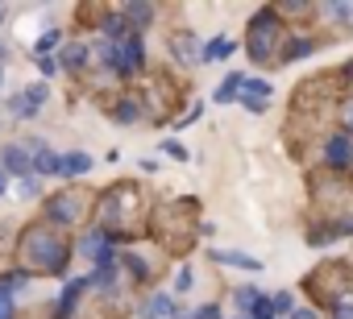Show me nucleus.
<instances>
[{
  "label": "nucleus",
  "instance_id": "nucleus-5",
  "mask_svg": "<svg viewBox=\"0 0 353 319\" xmlns=\"http://www.w3.org/2000/svg\"><path fill=\"white\" fill-rule=\"evenodd\" d=\"M303 294H307L316 307L336 311V307L349 302V294H353V261H345V257H328V261H320L316 270H307V278H303Z\"/></svg>",
  "mask_w": 353,
  "mask_h": 319
},
{
  "label": "nucleus",
  "instance_id": "nucleus-6",
  "mask_svg": "<svg viewBox=\"0 0 353 319\" xmlns=\"http://www.w3.org/2000/svg\"><path fill=\"white\" fill-rule=\"evenodd\" d=\"M287 38H291V25L266 5V9L254 13V21H250V30H245V50H250L254 63H262V67H279Z\"/></svg>",
  "mask_w": 353,
  "mask_h": 319
},
{
  "label": "nucleus",
  "instance_id": "nucleus-21",
  "mask_svg": "<svg viewBox=\"0 0 353 319\" xmlns=\"http://www.w3.org/2000/svg\"><path fill=\"white\" fill-rule=\"evenodd\" d=\"M312 50H316V42H312V38H287L279 67H287V63H295V58H303V54H312Z\"/></svg>",
  "mask_w": 353,
  "mask_h": 319
},
{
  "label": "nucleus",
  "instance_id": "nucleus-19",
  "mask_svg": "<svg viewBox=\"0 0 353 319\" xmlns=\"http://www.w3.org/2000/svg\"><path fill=\"white\" fill-rule=\"evenodd\" d=\"M83 63H88V50L79 46V42H71V46H63L59 50V71H83Z\"/></svg>",
  "mask_w": 353,
  "mask_h": 319
},
{
  "label": "nucleus",
  "instance_id": "nucleus-39",
  "mask_svg": "<svg viewBox=\"0 0 353 319\" xmlns=\"http://www.w3.org/2000/svg\"><path fill=\"white\" fill-rule=\"evenodd\" d=\"M5 191H9V175H5V170H0V195H5Z\"/></svg>",
  "mask_w": 353,
  "mask_h": 319
},
{
  "label": "nucleus",
  "instance_id": "nucleus-23",
  "mask_svg": "<svg viewBox=\"0 0 353 319\" xmlns=\"http://www.w3.org/2000/svg\"><path fill=\"white\" fill-rule=\"evenodd\" d=\"M125 21H129V30L137 34V30H145L150 21H154V5H125Z\"/></svg>",
  "mask_w": 353,
  "mask_h": 319
},
{
  "label": "nucleus",
  "instance_id": "nucleus-43",
  "mask_svg": "<svg viewBox=\"0 0 353 319\" xmlns=\"http://www.w3.org/2000/svg\"><path fill=\"white\" fill-rule=\"evenodd\" d=\"M0 278H5V261H0Z\"/></svg>",
  "mask_w": 353,
  "mask_h": 319
},
{
  "label": "nucleus",
  "instance_id": "nucleus-41",
  "mask_svg": "<svg viewBox=\"0 0 353 319\" xmlns=\"http://www.w3.org/2000/svg\"><path fill=\"white\" fill-rule=\"evenodd\" d=\"M0 58H5V42H0Z\"/></svg>",
  "mask_w": 353,
  "mask_h": 319
},
{
  "label": "nucleus",
  "instance_id": "nucleus-24",
  "mask_svg": "<svg viewBox=\"0 0 353 319\" xmlns=\"http://www.w3.org/2000/svg\"><path fill=\"white\" fill-rule=\"evenodd\" d=\"M241 87H245V75H241V71H233V75H225V83H221L216 100H221V104H233V100H241Z\"/></svg>",
  "mask_w": 353,
  "mask_h": 319
},
{
  "label": "nucleus",
  "instance_id": "nucleus-40",
  "mask_svg": "<svg viewBox=\"0 0 353 319\" xmlns=\"http://www.w3.org/2000/svg\"><path fill=\"white\" fill-rule=\"evenodd\" d=\"M179 319H200V315H196V311H188V315H179Z\"/></svg>",
  "mask_w": 353,
  "mask_h": 319
},
{
  "label": "nucleus",
  "instance_id": "nucleus-11",
  "mask_svg": "<svg viewBox=\"0 0 353 319\" xmlns=\"http://www.w3.org/2000/svg\"><path fill=\"white\" fill-rule=\"evenodd\" d=\"M166 50L174 54V63H188V67H196L200 63V38L192 34V30H174L170 38H166Z\"/></svg>",
  "mask_w": 353,
  "mask_h": 319
},
{
  "label": "nucleus",
  "instance_id": "nucleus-20",
  "mask_svg": "<svg viewBox=\"0 0 353 319\" xmlns=\"http://www.w3.org/2000/svg\"><path fill=\"white\" fill-rule=\"evenodd\" d=\"M112 120H121V124H129V120H141V108H137V100H133L129 91H117V104H112Z\"/></svg>",
  "mask_w": 353,
  "mask_h": 319
},
{
  "label": "nucleus",
  "instance_id": "nucleus-4",
  "mask_svg": "<svg viewBox=\"0 0 353 319\" xmlns=\"http://www.w3.org/2000/svg\"><path fill=\"white\" fill-rule=\"evenodd\" d=\"M150 236L170 257H188L196 249V241H200V199L196 195H179V199L158 204L150 212Z\"/></svg>",
  "mask_w": 353,
  "mask_h": 319
},
{
  "label": "nucleus",
  "instance_id": "nucleus-1",
  "mask_svg": "<svg viewBox=\"0 0 353 319\" xmlns=\"http://www.w3.org/2000/svg\"><path fill=\"white\" fill-rule=\"evenodd\" d=\"M349 83H353V63L341 67V71L307 75V79L295 87V96H291V116H287V141H295V133H299L295 153H303V149H307V137L324 133V129L336 120L341 104L353 96Z\"/></svg>",
  "mask_w": 353,
  "mask_h": 319
},
{
  "label": "nucleus",
  "instance_id": "nucleus-44",
  "mask_svg": "<svg viewBox=\"0 0 353 319\" xmlns=\"http://www.w3.org/2000/svg\"><path fill=\"white\" fill-rule=\"evenodd\" d=\"M0 83H5V75H0Z\"/></svg>",
  "mask_w": 353,
  "mask_h": 319
},
{
  "label": "nucleus",
  "instance_id": "nucleus-3",
  "mask_svg": "<svg viewBox=\"0 0 353 319\" xmlns=\"http://www.w3.org/2000/svg\"><path fill=\"white\" fill-rule=\"evenodd\" d=\"M71 253H75L71 232L50 220H30L13 241L17 270L30 278H63L71 270Z\"/></svg>",
  "mask_w": 353,
  "mask_h": 319
},
{
  "label": "nucleus",
  "instance_id": "nucleus-10",
  "mask_svg": "<svg viewBox=\"0 0 353 319\" xmlns=\"http://www.w3.org/2000/svg\"><path fill=\"white\" fill-rule=\"evenodd\" d=\"M320 153H324V166H328V170L345 175V170H349V162H353V141H349L345 133H328V137H324V145H320Z\"/></svg>",
  "mask_w": 353,
  "mask_h": 319
},
{
  "label": "nucleus",
  "instance_id": "nucleus-2",
  "mask_svg": "<svg viewBox=\"0 0 353 319\" xmlns=\"http://www.w3.org/2000/svg\"><path fill=\"white\" fill-rule=\"evenodd\" d=\"M92 224L108 241H137L141 232H150V195L133 179H117L96 195Z\"/></svg>",
  "mask_w": 353,
  "mask_h": 319
},
{
  "label": "nucleus",
  "instance_id": "nucleus-25",
  "mask_svg": "<svg viewBox=\"0 0 353 319\" xmlns=\"http://www.w3.org/2000/svg\"><path fill=\"white\" fill-rule=\"evenodd\" d=\"M233 50H237V42H229V38H216V42H208V46H204L200 63H221V58H229Z\"/></svg>",
  "mask_w": 353,
  "mask_h": 319
},
{
  "label": "nucleus",
  "instance_id": "nucleus-29",
  "mask_svg": "<svg viewBox=\"0 0 353 319\" xmlns=\"http://www.w3.org/2000/svg\"><path fill=\"white\" fill-rule=\"evenodd\" d=\"M336 124H341V129H345V137L353 141V96L341 104V112H336Z\"/></svg>",
  "mask_w": 353,
  "mask_h": 319
},
{
  "label": "nucleus",
  "instance_id": "nucleus-27",
  "mask_svg": "<svg viewBox=\"0 0 353 319\" xmlns=\"http://www.w3.org/2000/svg\"><path fill=\"white\" fill-rule=\"evenodd\" d=\"M17 319H63V311L54 307V302H34L30 311H21Z\"/></svg>",
  "mask_w": 353,
  "mask_h": 319
},
{
  "label": "nucleus",
  "instance_id": "nucleus-28",
  "mask_svg": "<svg viewBox=\"0 0 353 319\" xmlns=\"http://www.w3.org/2000/svg\"><path fill=\"white\" fill-rule=\"evenodd\" d=\"M233 298H237V307H241V311H250V315H254V307H258L262 290H254V286H241V290H233Z\"/></svg>",
  "mask_w": 353,
  "mask_h": 319
},
{
  "label": "nucleus",
  "instance_id": "nucleus-14",
  "mask_svg": "<svg viewBox=\"0 0 353 319\" xmlns=\"http://www.w3.org/2000/svg\"><path fill=\"white\" fill-rule=\"evenodd\" d=\"M26 149H30L34 175H59V162H63V153H54L46 141H34V145H26Z\"/></svg>",
  "mask_w": 353,
  "mask_h": 319
},
{
  "label": "nucleus",
  "instance_id": "nucleus-15",
  "mask_svg": "<svg viewBox=\"0 0 353 319\" xmlns=\"http://www.w3.org/2000/svg\"><path fill=\"white\" fill-rule=\"evenodd\" d=\"M208 257H212V261H221V265H233V270H250V274H258V270H262V261H258V257L237 253V249H212Z\"/></svg>",
  "mask_w": 353,
  "mask_h": 319
},
{
  "label": "nucleus",
  "instance_id": "nucleus-32",
  "mask_svg": "<svg viewBox=\"0 0 353 319\" xmlns=\"http://www.w3.org/2000/svg\"><path fill=\"white\" fill-rule=\"evenodd\" d=\"M162 153H166V157H174V162H188V149H183L179 141H162Z\"/></svg>",
  "mask_w": 353,
  "mask_h": 319
},
{
  "label": "nucleus",
  "instance_id": "nucleus-42",
  "mask_svg": "<svg viewBox=\"0 0 353 319\" xmlns=\"http://www.w3.org/2000/svg\"><path fill=\"white\" fill-rule=\"evenodd\" d=\"M0 21H5V5H0Z\"/></svg>",
  "mask_w": 353,
  "mask_h": 319
},
{
  "label": "nucleus",
  "instance_id": "nucleus-13",
  "mask_svg": "<svg viewBox=\"0 0 353 319\" xmlns=\"http://www.w3.org/2000/svg\"><path fill=\"white\" fill-rule=\"evenodd\" d=\"M0 170L5 175H34V162H30V149L26 145H5L0 149Z\"/></svg>",
  "mask_w": 353,
  "mask_h": 319
},
{
  "label": "nucleus",
  "instance_id": "nucleus-7",
  "mask_svg": "<svg viewBox=\"0 0 353 319\" xmlns=\"http://www.w3.org/2000/svg\"><path fill=\"white\" fill-rule=\"evenodd\" d=\"M96 195L100 191H92V187H63V191H54V195H46V204H42V220H50V224H59V228H79V224H88L92 220V212H96Z\"/></svg>",
  "mask_w": 353,
  "mask_h": 319
},
{
  "label": "nucleus",
  "instance_id": "nucleus-35",
  "mask_svg": "<svg viewBox=\"0 0 353 319\" xmlns=\"http://www.w3.org/2000/svg\"><path fill=\"white\" fill-rule=\"evenodd\" d=\"M59 42H63V34H59V30H46V34H42V42H38V54H46V50H50V46H59Z\"/></svg>",
  "mask_w": 353,
  "mask_h": 319
},
{
  "label": "nucleus",
  "instance_id": "nucleus-38",
  "mask_svg": "<svg viewBox=\"0 0 353 319\" xmlns=\"http://www.w3.org/2000/svg\"><path fill=\"white\" fill-rule=\"evenodd\" d=\"M291 319H316V311H312V307H303V311L295 307V311H291Z\"/></svg>",
  "mask_w": 353,
  "mask_h": 319
},
{
  "label": "nucleus",
  "instance_id": "nucleus-34",
  "mask_svg": "<svg viewBox=\"0 0 353 319\" xmlns=\"http://www.w3.org/2000/svg\"><path fill=\"white\" fill-rule=\"evenodd\" d=\"M0 319H17V307H13V294L0 290Z\"/></svg>",
  "mask_w": 353,
  "mask_h": 319
},
{
  "label": "nucleus",
  "instance_id": "nucleus-17",
  "mask_svg": "<svg viewBox=\"0 0 353 319\" xmlns=\"http://www.w3.org/2000/svg\"><path fill=\"white\" fill-rule=\"evenodd\" d=\"M104 21H108V5H79L75 9L79 30H104Z\"/></svg>",
  "mask_w": 353,
  "mask_h": 319
},
{
  "label": "nucleus",
  "instance_id": "nucleus-12",
  "mask_svg": "<svg viewBox=\"0 0 353 319\" xmlns=\"http://www.w3.org/2000/svg\"><path fill=\"white\" fill-rule=\"evenodd\" d=\"M270 83L266 79H245V87H241V104H245V112H254V116H262L266 108H270Z\"/></svg>",
  "mask_w": 353,
  "mask_h": 319
},
{
  "label": "nucleus",
  "instance_id": "nucleus-18",
  "mask_svg": "<svg viewBox=\"0 0 353 319\" xmlns=\"http://www.w3.org/2000/svg\"><path fill=\"white\" fill-rule=\"evenodd\" d=\"M137 315H141V319H162V315H174V302H170V294H150V298L137 307Z\"/></svg>",
  "mask_w": 353,
  "mask_h": 319
},
{
  "label": "nucleus",
  "instance_id": "nucleus-9",
  "mask_svg": "<svg viewBox=\"0 0 353 319\" xmlns=\"http://www.w3.org/2000/svg\"><path fill=\"white\" fill-rule=\"evenodd\" d=\"M145 67V46H141V34H125L121 42H112V71L117 75H141Z\"/></svg>",
  "mask_w": 353,
  "mask_h": 319
},
{
  "label": "nucleus",
  "instance_id": "nucleus-31",
  "mask_svg": "<svg viewBox=\"0 0 353 319\" xmlns=\"http://www.w3.org/2000/svg\"><path fill=\"white\" fill-rule=\"evenodd\" d=\"M270 307H274V315H279V311H283V315H291V311H295V302H291V294H287V290H279V294L270 298Z\"/></svg>",
  "mask_w": 353,
  "mask_h": 319
},
{
  "label": "nucleus",
  "instance_id": "nucleus-30",
  "mask_svg": "<svg viewBox=\"0 0 353 319\" xmlns=\"http://www.w3.org/2000/svg\"><path fill=\"white\" fill-rule=\"evenodd\" d=\"M17 191H21V199H34V195H42V187H38V175H26V179L17 183Z\"/></svg>",
  "mask_w": 353,
  "mask_h": 319
},
{
  "label": "nucleus",
  "instance_id": "nucleus-8",
  "mask_svg": "<svg viewBox=\"0 0 353 319\" xmlns=\"http://www.w3.org/2000/svg\"><path fill=\"white\" fill-rule=\"evenodd\" d=\"M129 96L137 100V108H141V116L145 120H154V124H162V120H170L174 116V108H179V83L174 79H166V75H145L141 83H133L129 87Z\"/></svg>",
  "mask_w": 353,
  "mask_h": 319
},
{
  "label": "nucleus",
  "instance_id": "nucleus-16",
  "mask_svg": "<svg viewBox=\"0 0 353 319\" xmlns=\"http://www.w3.org/2000/svg\"><path fill=\"white\" fill-rule=\"evenodd\" d=\"M88 170H92V153H83V149L63 153V162H59V175H63V179H79V175H88Z\"/></svg>",
  "mask_w": 353,
  "mask_h": 319
},
{
  "label": "nucleus",
  "instance_id": "nucleus-22",
  "mask_svg": "<svg viewBox=\"0 0 353 319\" xmlns=\"http://www.w3.org/2000/svg\"><path fill=\"white\" fill-rule=\"evenodd\" d=\"M121 261H125V270H129V282H150V278H154V265H150L145 257H137V253H125Z\"/></svg>",
  "mask_w": 353,
  "mask_h": 319
},
{
  "label": "nucleus",
  "instance_id": "nucleus-37",
  "mask_svg": "<svg viewBox=\"0 0 353 319\" xmlns=\"http://www.w3.org/2000/svg\"><path fill=\"white\" fill-rule=\"evenodd\" d=\"M332 319H353V302H341V307L332 311Z\"/></svg>",
  "mask_w": 353,
  "mask_h": 319
},
{
  "label": "nucleus",
  "instance_id": "nucleus-33",
  "mask_svg": "<svg viewBox=\"0 0 353 319\" xmlns=\"http://www.w3.org/2000/svg\"><path fill=\"white\" fill-rule=\"evenodd\" d=\"M38 71H42L46 79H50V75H59V58H54V54H38Z\"/></svg>",
  "mask_w": 353,
  "mask_h": 319
},
{
  "label": "nucleus",
  "instance_id": "nucleus-36",
  "mask_svg": "<svg viewBox=\"0 0 353 319\" xmlns=\"http://www.w3.org/2000/svg\"><path fill=\"white\" fill-rule=\"evenodd\" d=\"M174 290H192V270H179V278H174Z\"/></svg>",
  "mask_w": 353,
  "mask_h": 319
},
{
  "label": "nucleus",
  "instance_id": "nucleus-26",
  "mask_svg": "<svg viewBox=\"0 0 353 319\" xmlns=\"http://www.w3.org/2000/svg\"><path fill=\"white\" fill-rule=\"evenodd\" d=\"M46 96H50V87H46V83H38V87H30V91H21V100H26V116H34V112H42V104H46Z\"/></svg>",
  "mask_w": 353,
  "mask_h": 319
}]
</instances>
